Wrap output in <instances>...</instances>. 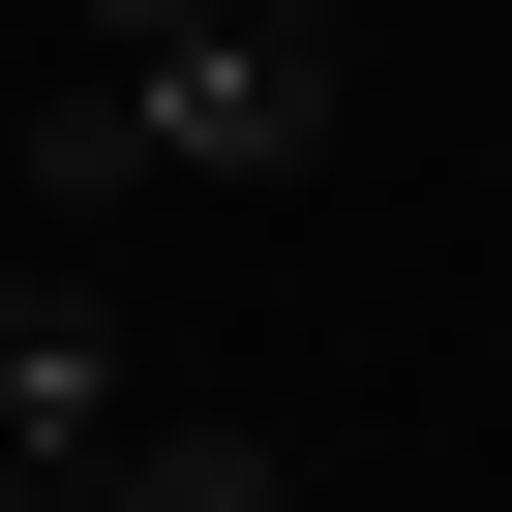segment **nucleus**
<instances>
[{
    "label": "nucleus",
    "mask_w": 512,
    "mask_h": 512,
    "mask_svg": "<svg viewBox=\"0 0 512 512\" xmlns=\"http://www.w3.org/2000/svg\"><path fill=\"white\" fill-rule=\"evenodd\" d=\"M121 121H151V181H302L362 121V31H332V0H211V31L121 61Z\"/></svg>",
    "instance_id": "nucleus-1"
},
{
    "label": "nucleus",
    "mask_w": 512,
    "mask_h": 512,
    "mask_svg": "<svg viewBox=\"0 0 512 512\" xmlns=\"http://www.w3.org/2000/svg\"><path fill=\"white\" fill-rule=\"evenodd\" d=\"M121 452V332H91V272H0V512H61Z\"/></svg>",
    "instance_id": "nucleus-2"
},
{
    "label": "nucleus",
    "mask_w": 512,
    "mask_h": 512,
    "mask_svg": "<svg viewBox=\"0 0 512 512\" xmlns=\"http://www.w3.org/2000/svg\"><path fill=\"white\" fill-rule=\"evenodd\" d=\"M61 512H302V452H272V422H121Z\"/></svg>",
    "instance_id": "nucleus-3"
},
{
    "label": "nucleus",
    "mask_w": 512,
    "mask_h": 512,
    "mask_svg": "<svg viewBox=\"0 0 512 512\" xmlns=\"http://www.w3.org/2000/svg\"><path fill=\"white\" fill-rule=\"evenodd\" d=\"M0 181H31V211H121V181H151V121H121V61H61L31 121H0Z\"/></svg>",
    "instance_id": "nucleus-4"
},
{
    "label": "nucleus",
    "mask_w": 512,
    "mask_h": 512,
    "mask_svg": "<svg viewBox=\"0 0 512 512\" xmlns=\"http://www.w3.org/2000/svg\"><path fill=\"white\" fill-rule=\"evenodd\" d=\"M61 31H121V61H151V31H211V0H61Z\"/></svg>",
    "instance_id": "nucleus-5"
}]
</instances>
